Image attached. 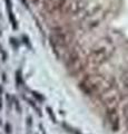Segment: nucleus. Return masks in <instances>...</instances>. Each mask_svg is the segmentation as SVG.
Masks as SVG:
<instances>
[{"instance_id": "f257e3e1", "label": "nucleus", "mask_w": 128, "mask_h": 134, "mask_svg": "<svg viewBox=\"0 0 128 134\" xmlns=\"http://www.w3.org/2000/svg\"><path fill=\"white\" fill-rule=\"evenodd\" d=\"M79 87L86 95H104L115 88V82L100 74H89L80 81Z\"/></svg>"}, {"instance_id": "f03ea898", "label": "nucleus", "mask_w": 128, "mask_h": 134, "mask_svg": "<svg viewBox=\"0 0 128 134\" xmlns=\"http://www.w3.org/2000/svg\"><path fill=\"white\" fill-rule=\"evenodd\" d=\"M114 50L115 47L111 44V41H104L90 50L88 56L86 57V62L92 67H99L111 57V55L114 54Z\"/></svg>"}, {"instance_id": "7ed1b4c3", "label": "nucleus", "mask_w": 128, "mask_h": 134, "mask_svg": "<svg viewBox=\"0 0 128 134\" xmlns=\"http://www.w3.org/2000/svg\"><path fill=\"white\" fill-rule=\"evenodd\" d=\"M74 31L67 27H57L50 32V44L55 49H66L74 40Z\"/></svg>"}, {"instance_id": "20e7f679", "label": "nucleus", "mask_w": 128, "mask_h": 134, "mask_svg": "<svg viewBox=\"0 0 128 134\" xmlns=\"http://www.w3.org/2000/svg\"><path fill=\"white\" fill-rule=\"evenodd\" d=\"M66 3H67V0H44L42 7L45 11L52 15L63 10L66 7Z\"/></svg>"}, {"instance_id": "39448f33", "label": "nucleus", "mask_w": 128, "mask_h": 134, "mask_svg": "<svg viewBox=\"0 0 128 134\" xmlns=\"http://www.w3.org/2000/svg\"><path fill=\"white\" fill-rule=\"evenodd\" d=\"M106 116H107V121H108L110 129L113 130L114 132L118 131L119 126H120V117H119L117 108L116 107H107Z\"/></svg>"}, {"instance_id": "423d86ee", "label": "nucleus", "mask_w": 128, "mask_h": 134, "mask_svg": "<svg viewBox=\"0 0 128 134\" xmlns=\"http://www.w3.org/2000/svg\"><path fill=\"white\" fill-rule=\"evenodd\" d=\"M119 92H120L121 97H126L128 96V69L121 73L120 77H119Z\"/></svg>"}, {"instance_id": "0eeeda50", "label": "nucleus", "mask_w": 128, "mask_h": 134, "mask_svg": "<svg viewBox=\"0 0 128 134\" xmlns=\"http://www.w3.org/2000/svg\"><path fill=\"white\" fill-rule=\"evenodd\" d=\"M70 9H71V14L72 15H77V14H80L86 8V3L81 0H76L75 2H72L71 5H69Z\"/></svg>"}]
</instances>
